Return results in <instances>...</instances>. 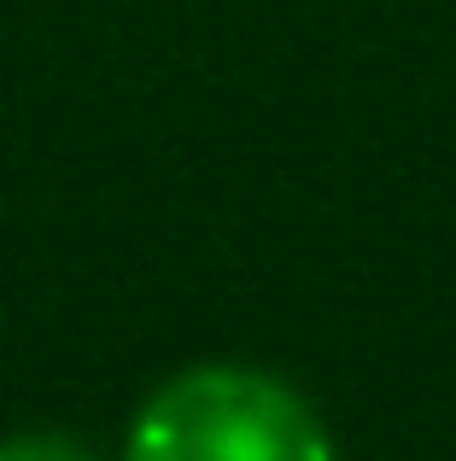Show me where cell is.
<instances>
[{"mask_svg": "<svg viewBox=\"0 0 456 461\" xmlns=\"http://www.w3.org/2000/svg\"><path fill=\"white\" fill-rule=\"evenodd\" d=\"M129 461H333V444L281 380L194 368L141 409Z\"/></svg>", "mask_w": 456, "mask_h": 461, "instance_id": "cell-1", "label": "cell"}, {"mask_svg": "<svg viewBox=\"0 0 456 461\" xmlns=\"http://www.w3.org/2000/svg\"><path fill=\"white\" fill-rule=\"evenodd\" d=\"M0 461H88V456L65 438H12L0 444Z\"/></svg>", "mask_w": 456, "mask_h": 461, "instance_id": "cell-2", "label": "cell"}]
</instances>
